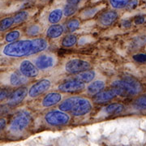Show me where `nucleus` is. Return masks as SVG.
Listing matches in <instances>:
<instances>
[{"label": "nucleus", "instance_id": "nucleus-1", "mask_svg": "<svg viewBox=\"0 0 146 146\" xmlns=\"http://www.w3.org/2000/svg\"><path fill=\"white\" fill-rule=\"evenodd\" d=\"M48 46L49 43L45 38L21 40L7 44L3 49V54L8 57H25L42 52Z\"/></svg>", "mask_w": 146, "mask_h": 146}, {"label": "nucleus", "instance_id": "nucleus-2", "mask_svg": "<svg viewBox=\"0 0 146 146\" xmlns=\"http://www.w3.org/2000/svg\"><path fill=\"white\" fill-rule=\"evenodd\" d=\"M112 88L120 89L124 96H136L143 91V85L135 77L124 76L119 80H115L111 83Z\"/></svg>", "mask_w": 146, "mask_h": 146}, {"label": "nucleus", "instance_id": "nucleus-3", "mask_svg": "<svg viewBox=\"0 0 146 146\" xmlns=\"http://www.w3.org/2000/svg\"><path fill=\"white\" fill-rule=\"evenodd\" d=\"M32 117L27 110H22L16 114L10 123V131L13 133L21 132L28 127L31 123Z\"/></svg>", "mask_w": 146, "mask_h": 146}, {"label": "nucleus", "instance_id": "nucleus-4", "mask_svg": "<svg viewBox=\"0 0 146 146\" xmlns=\"http://www.w3.org/2000/svg\"><path fill=\"white\" fill-rule=\"evenodd\" d=\"M44 119L49 125L58 127L68 124L70 122L71 117L67 112H63L60 110H54L47 112L45 115Z\"/></svg>", "mask_w": 146, "mask_h": 146}, {"label": "nucleus", "instance_id": "nucleus-5", "mask_svg": "<svg viewBox=\"0 0 146 146\" xmlns=\"http://www.w3.org/2000/svg\"><path fill=\"white\" fill-rule=\"evenodd\" d=\"M91 68V64L83 59L73 58L68 61L65 64V71L69 74H79Z\"/></svg>", "mask_w": 146, "mask_h": 146}, {"label": "nucleus", "instance_id": "nucleus-6", "mask_svg": "<svg viewBox=\"0 0 146 146\" xmlns=\"http://www.w3.org/2000/svg\"><path fill=\"white\" fill-rule=\"evenodd\" d=\"M93 110V105L91 102L87 98L79 97L77 101L75 102L73 108L71 111L74 116H83L89 114Z\"/></svg>", "mask_w": 146, "mask_h": 146}, {"label": "nucleus", "instance_id": "nucleus-7", "mask_svg": "<svg viewBox=\"0 0 146 146\" xmlns=\"http://www.w3.org/2000/svg\"><path fill=\"white\" fill-rule=\"evenodd\" d=\"M118 96L121 97H125L123 93L119 89L116 88H112L109 90H106V91H102L99 94H96L94 96V102L95 103L98 104H103L106 102H110L112 99L115 98Z\"/></svg>", "mask_w": 146, "mask_h": 146}, {"label": "nucleus", "instance_id": "nucleus-8", "mask_svg": "<svg viewBox=\"0 0 146 146\" xmlns=\"http://www.w3.org/2000/svg\"><path fill=\"white\" fill-rule=\"evenodd\" d=\"M50 87H51L50 80L48 79H42L36 81V83L32 85L29 89L28 94L31 98H35L46 93L47 90L50 89Z\"/></svg>", "mask_w": 146, "mask_h": 146}, {"label": "nucleus", "instance_id": "nucleus-9", "mask_svg": "<svg viewBox=\"0 0 146 146\" xmlns=\"http://www.w3.org/2000/svg\"><path fill=\"white\" fill-rule=\"evenodd\" d=\"M85 89V84L77 80L76 79H72L61 83L58 86V89L63 93H76L82 91Z\"/></svg>", "mask_w": 146, "mask_h": 146}, {"label": "nucleus", "instance_id": "nucleus-10", "mask_svg": "<svg viewBox=\"0 0 146 146\" xmlns=\"http://www.w3.org/2000/svg\"><path fill=\"white\" fill-rule=\"evenodd\" d=\"M56 63V58L51 54H43L36 57L34 64L38 70H47L53 68Z\"/></svg>", "mask_w": 146, "mask_h": 146}, {"label": "nucleus", "instance_id": "nucleus-11", "mask_svg": "<svg viewBox=\"0 0 146 146\" xmlns=\"http://www.w3.org/2000/svg\"><path fill=\"white\" fill-rule=\"evenodd\" d=\"M20 72L26 78H33L38 76L39 70L34 63L28 59H25L23 60L20 64Z\"/></svg>", "mask_w": 146, "mask_h": 146}, {"label": "nucleus", "instance_id": "nucleus-12", "mask_svg": "<svg viewBox=\"0 0 146 146\" xmlns=\"http://www.w3.org/2000/svg\"><path fill=\"white\" fill-rule=\"evenodd\" d=\"M28 89L25 87H21L14 92L11 93L8 98V106H15L21 103L28 95Z\"/></svg>", "mask_w": 146, "mask_h": 146}, {"label": "nucleus", "instance_id": "nucleus-13", "mask_svg": "<svg viewBox=\"0 0 146 146\" xmlns=\"http://www.w3.org/2000/svg\"><path fill=\"white\" fill-rule=\"evenodd\" d=\"M119 18V13L115 10L107 11L102 12L99 16L98 23L102 26L107 27L113 25Z\"/></svg>", "mask_w": 146, "mask_h": 146}, {"label": "nucleus", "instance_id": "nucleus-14", "mask_svg": "<svg viewBox=\"0 0 146 146\" xmlns=\"http://www.w3.org/2000/svg\"><path fill=\"white\" fill-rule=\"evenodd\" d=\"M63 98V95L60 93L52 92L47 94L42 101V105L43 107H51L53 106H55L58 103L61 102Z\"/></svg>", "mask_w": 146, "mask_h": 146}, {"label": "nucleus", "instance_id": "nucleus-15", "mask_svg": "<svg viewBox=\"0 0 146 146\" xmlns=\"http://www.w3.org/2000/svg\"><path fill=\"white\" fill-rule=\"evenodd\" d=\"M65 31L64 26L62 25H51L47 29L46 36L50 39H56L61 36Z\"/></svg>", "mask_w": 146, "mask_h": 146}, {"label": "nucleus", "instance_id": "nucleus-16", "mask_svg": "<svg viewBox=\"0 0 146 146\" xmlns=\"http://www.w3.org/2000/svg\"><path fill=\"white\" fill-rule=\"evenodd\" d=\"M105 86H106V83L103 80H98L93 81L92 83H90L87 87V93L89 95H96V94H99L100 92H102L104 89Z\"/></svg>", "mask_w": 146, "mask_h": 146}, {"label": "nucleus", "instance_id": "nucleus-17", "mask_svg": "<svg viewBox=\"0 0 146 146\" xmlns=\"http://www.w3.org/2000/svg\"><path fill=\"white\" fill-rule=\"evenodd\" d=\"M125 110V106L121 103H110L104 108L106 114L110 115H117L123 113Z\"/></svg>", "mask_w": 146, "mask_h": 146}, {"label": "nucleus", "instance_id": "nucleus-18", "mask_svg": "<svg viewBox=\"0 0 146 146\" xmlns=\"http://www.w3.org/2000/svg\"><path fill=\"white\" fill-rule=\"evenodd\" d=\"M96 76V72L94 70H88L83 72L79 73L76 75V76L75 79H76L77 80L82 82L84 84L90 83L94 80V79Z\"/></svg>", "mask_w": 146, "mask_h": 146}, {"label": "nucleus", "instance_id": "nucleus-19", "mask_svg": "<svg viewBox=\"0 0 146 146\" xmlns=\"http://www.w3.org/2000/svg\"><path fill=\"white\" fill-rule=\"evenodd\" d=\"M27 81H28V78H26L19 72H15L11 75L10 83L13 86H21L27 83Z\"/></svg>", "mask_w": 146, "mask_h": 146}, {"label": "nucleus", "instance_id": "nucleus-20", "mask_svg": "<svg viewBox=\"0 0 146 146\" xmlns=\"http://www.w3.org/2000/svg\"><path fill=\"white\" fill-rule=\"evenodd\" d=\"M78 98L79 97H71L68 99L64 100L59 104L58 109L63 112H71L73 108V106L75 104V102L77 101Z\"/></svg>", "mask_w": 146, "mask_h": 146}, {"label": "nucleus", "instance_id": "nucleus-21", "mask_svg": "<svg viewBox=\"0 0 146 146\" xmlns=\"http://www.w3.org/2000/svg\"><path fill=\"white\" fill-rule=\"evenodd\" d=\"M63 16V10L62 9H54L48 15V21L51 25H57L59 21L62 20Z\"/></svg>", "mask_w": 146, "mask_h": 146}, {"label": "nucleus", "instance_id": "nucleus-22", "mask_svg": "<svg viewBox=\"0 0 146 146\" xmlns=\"http://www.w3.org/2000/svg\"><path fill=\"white\" fill-rule=\"evenodd\" d=\"M133 108L136 110H146V94H141L133 101Z\"/></svg>", "mask_w": 146, "mask_h": 146}, {"label": "nucleus", "instance_id": "nucleus-23", "mask_svg": "<svg viewBox=\"0 0 146 146\" xmlns=\"http://www.w3.org/2000/svg\"><path fill=\"white\" fill-rule=\"evenodd\" d=\"M78 42V37L75 34H68L65 36L62 40V46L64 47H72Z\"/></svg>", "mask_w": 146, "mask_h": 146}, {"label": "nucleus", "instance_id": "nucleus-24", "mask_svg": "<svg viewBox=\"0 0 146 146\" xmlns=\"http://www.w3.org/2000/svg\"><path fill=\"white\" fill-rule=\"evenodd\" d=\"M80 26V22L78 19H71L67 21L64 29H66L70 33H73L74 31L77 30Z\"/></svg>", "mask_w": 146, "mask_h": 146}, {"label": "nucleus", "instance_id": "nucleus-25", "mask_svg": "<svg viewBox=\"0 0 146 146\" xmlns=\"http://www.w3.org/2000/svg\"><path fill=\"white\" fill-rule=\"evenodd\" d=\"M110 7L115 10L125 8L130 0H108Z\"/></svg>", "mask_w": 146, "mask_h": 146}, {"label": "nucleus", "instance_id": "nucleus-26", "mask_svg": "<svg viewBox=\"0 0 146 146\" xmlns=\"http://www.w3.org/2000/svg\"><path fill=\"white\" fill-rule=\"evenodd\" d=\"M14 25L13 17H6L0 21V32H4Z\"/></svg>", "mask_w": 146, "mask_h": 146}, {"label": "nucleus", "instance_id": "nucleus-27", "mask_svg": "<svg viewBox=\"0 0 146 146\" xmlns=\"http://www.w3.org/2000/svg\"><path fill=\"white\" fill-rule=\"evenodd\" d=\"M29 17V11H20V12H18L17 14H16L15 16H13V18H14V24L15 25H18V24L23 23L26 20H28Z\"/></svg>", "mask_w": 146, "mask_h": 146}, {"label": "nucleus", "instance_id": "nucleus-28", "mask_svg": "<svg viewBox=\"0 0 146 146\" xmlns=\"http://www.w3.org/2000/svg\"><path fill=\"white\" fill-rule=\"evenodd\" d=\"M100 10V7H90V8H87L84 11H83L80 14L81 18L83 19H90L92 17H94Z\"/></svg>", "mask_w": 146, "mask_h": 146}, {"label": "nucleus", "instance_id": "nucleus-29", "mask_svg": "<svg viewBox=\"0 0 146 146\" xmlns=\"http://www.w3.org/2000/svg\"><path fill=\"white\" fill-rule=\"evenodd\" d=\"M42 32V27L37 24H33L27 28L26 33L27 35L30 36H34L38 35Z\"/></svg>", "mask_w": 146, "mask_h": 146}, {"label": "nucleus", "instance_id": "nucleus-30", "mask_svg": "<svg viewBox=\"0 0 146 146\" xmlns=\"http://www.w3.org/2000/svg\"><path fill=\"white\" fill-rule=\"evenodd\" d=\"M21 36V32L19 30H13L7 33L5 36V41L7 43H12L16 42Z\"/></svg>", "mask_w": 146, "mask_h": 146}, {"label": "nucleus", "instance_id": "nucleus-31", "mask_svg": "<svg viewBox=\"0 0 146 146\" xmlns=\"http://www.w3.org/2000/svg\"><path fill=\"white\" fill-rule=\"evenodd\" d=\"M78 10V7L75 5H70L68 4L66 5L63 9V16L65 17H70V16H73Z\"/></svg>", "mask_w": 146, "mask_h": 146}, {"label": "nucleus", "instance_id": "nucleus-32", "mask_svg": "<svg viewBox=\"0 0 146 146\" xmlns=\"http://www.w3.org/2000/svg\"><path fill=\"white\" fill-rule=\"evenodd\" d=\"M132 59L138 63H146L145 53H138L132 56Z\"/></svg>", "mask_w": 146, "mask_h": 146}, {"label": "nucleus", "instance_id": "nucleus-33", "mask_svg": "<svg viewBox=\"0 0 146 146\" xmlns=\"http://www.w3.org/2000/svg\"><path fill=\"white\" fill-rule=\"evenodd\" d=\"M146 42V37L145 36H139L138 38H136V40L134 41V44H131V46H136V48H137V46L140 47L144 43H145Z\"/></svg>", "mask_w": 146, "mask_h": 146}, {"label": "nucleus", "instance_id": "nucleus-34", "mask_svg": "<svg viewBox=\"0 0 146 146\" xmlns=\"http://www.w3.org/2000/svg\"><path fill=\"white\" fill-rule=\"evenodd\" d=\"M11 92L7 89H0V101H3L9 98Z\"/></svg>", "mask_w": 146, "mask_h": 146}, {"label": "nucleus", "instance_id": "nucleus-35", "mask_svg": "<svg viewBox=\"0 0 146 146\" xmlns=\"http://www.w3.org/2000/svg\"><path fill=\"white\" fill-rule=\"evenodd\" d=\"M139 4V0H130V2L128 3V4L127 5L125 8L127 10H131V9H134Z\"/></svg>", "mask_w": 146, "mask_h": 146}, {"label": "nucleus", "instance_id": "nucleus-36", "mask_svg": "<svg viewBox=\"0 0 146 146\" xmlns=\"http://www.w3.org/2000/svg\"><path fill=\"white\" fill-rule=\"evenodd\" d=\"M144 22H145V17L142 16H137L136 19H135V21H134V23L136 25H142Z\"/></svg>", "mask_w": 146, "mask_h": 146}, {"label": "nucleus", "instance_id": "nucleus-37", "mask_svg": "<svg viewBox=\"0 0 146 146\" xmlns=\"http://www.w3.org/2000/svg\"><path fill=\"white\" fill-rule=\"evenodd\" d=\"M9 110V106H0V115H4Z\"/></svg>", "mask_w": 146, "mask_h": 146}, {"label": "nucleus", "instance_id": "nucleus-38", "mask_svg": "<svg viewBox=\"0 0 146 146\" xmlns=\"http://www.w3.org/2000/svg\"><path fill=\"white\" fill-rule=\"evenodd\" d=\"M7 126V119L4 118L0 119V131H3Z\"/></svg>", "mask_w": 146, "mask_h": 146}, {"label": "nucleus", "instance_id": "nucleus-39", "mask_svg": "<svg viewBox=\"0 0 146 146\" xmlns=\"http://www.w3.org/2000/svg\"><path fill=\"white\" fill-rule=\"evenodd\" d=\"M82 0H66L67 3L70 4V5H75L77 6L81 2Z\"/></svg>", "mask_w": 146, "mask_h": 146}, {"label": "nucleus", "instance_id": "nucleus-40", "mask_svg": "<svg viewBox=\"0 0 146 146\" xmlns=\"http://www.w3.org/2000/svg\"><path fill=\"white\" fill-rule=\"evenodd\" d=\"M122 25L124 28H129V27L131 26V22L130 21H125L122 23Z\"/></svg>", "mask_w": 146, "mask_h": 146}, {"label": "nucleus", "instance_id": "nucleus-41", "mask_svg": "<svg viewBox=\"0 0 146 146\" xmlns=\"http://www.w3.org/2000/svg\"><path fill=\"white\" fill-rule=\"evenodd\" d=\"M24 1H29V0H24Z\"/></svg>", "mask_w": 146, "mask_h": 146}, {"label": "nucleus", "instance_id": "nucleus-42", "mask_svg": "<svg viewBox=\"0 0 146 146\" xmlns=\"http://www.w3.org/2000/svg\"><path fill=\"white\" fill-rule=\"evenodd\" d=\"M145 8H146V3H145Z\"/></svg>", "mask_w": 146, "mask_h": 146}]
</instances>
